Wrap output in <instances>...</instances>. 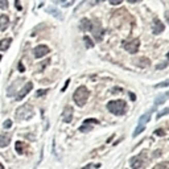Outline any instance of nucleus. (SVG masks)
<instances>
[{
	"label": "nucleus",
	"mask_w": 169,
	"mask_h": 169,
	"mask_svg": "<svg viewBox=\"0 0 169 169\" xmlns=\"http://www.w3.org/2000/svg\"><path fill=\"white\" fill-rule=\"evenodd\" d=\"M33 88V83L32 82H28L27 85H24V87H22L20 91L17 93V95H16V100H22L25 98V95L27 94H29L30 93V90Z\"/></svg>",
	"instance_id": "423d86ee"
},
{
	"label": "nucleus",
	"mask_w": 169,
	"mask_h": 169,
	"mask_svg": "<svg viewBox=\"0 0 169 169\" xmlns=\"http://www.w3.org/2000/svg\"><path fill=\"white\" fill-rule=\"evenodd\" d=\"M155 111V107L149 111V112H147V114H144L140 119H139V124H143V126H145V123H148L149 120H151V115H152V112Z\"/></svg>",
	"instance_id": "dca6fc26"
},
{
	"label": "nucleus",
	"mask_w": 169,
	"mask_h": 169,
	"mask_svg": "<svg viewBox=\"0 0 169 169\" xmlns=\"http://www.w3.org/2000/svg\"><path fill=\"white\" fill-rule=\"evenodd\" d=\"M9 25V17L7 15L0 16V30H5Z\"/></svg>",
	"instance_id": "4468645a"
},
{
	"label": "nucleus",
	"mask_w": 169,
	"mask_h": 169,
	"mask_svg": "<svg viewBox=\"0 0 169 169\" xmlns=\"http://www.w3.org/2000/svg\"><path fill=\"white\" fill-rule=\"evenodd\" d=\"M35 114V110L30 104H22L20 106L17 110H16V116L20 119V120H27V119H30Z\"/></svg>",
	"instance_id": "7ed1b4c3"
},
{
	"label": "nucleus",
	"mask_w": 169,
	"mask_h": 169,
	"mask_svg": "<svg viewBox=\"0 0 169 169\" xmlns=\"http://www.w3.org/2000/svg\"><path fill=\"white\" fill-rule=\"evenodd\" d=\"M62 119H63L65 123H70L73 120V107L71 106L65 107V110L62 112Z\"/></svg>",
	"instance_id": "6e6552de"
},
{
	"label": "nucleus",
	"mask_w": 169,
	"mask_h": 169,
	"mask_svg": "<svg viewBox=\"0 0 169 169\" xmlns=\"http://www.w3.org/2000/svg\"><path fill=\"white\" fill-rule=\"evenodd\" d=\"M153 169H169V163H168V161L160 163V164H157Z\"/></svg>",
	"instance_id": "412c9836"
},
{
	"label": "nucleus",
	"mask_w": 169,
	"mask_h": 169,
	"mask_svg": "<svg viewBox=\"0 0 169 169\" xmlns=\"http://www.w3.org/2000/svg\"><path fill=\"white\" fill-rule=\"evenodd\" d=\"M145 130V126H143V124H139L138 127H136V130H135V132H133V135H132V136L133 138H136V136H139V135L143 132Z\"/></svg>",
	"instance_id": "aec40b11"
},
{
	"label": "nucleus",
	"mask_w": 169,
	"mask_h": 169,
	"mask_svg": "<svg viewBox=\"0 0 169 169\" xmlns=\"http://www.w3.org/2000/svg\"><path fill=\"white\" fill-rule=\"evenodd\" d=\"M168 114H169V108H165V110L160 111L159 114H157V116H156V118H157V119H161L164 115H168Z\"/></svg>",
	"instance_id": "a878e982"
},
{
	"label": "nucleus",
	"mask_w": 169,
	"mask_h": 169,
	"mask_svg": "<svg viewBox=\"0 0 169 169\" xmlns=\"http://www.w3.org/2000/svg\"><path fill=\"white\" fill-rule=\"evenodd\" d=\"M88 90L86 88V86H79L73 94V99H74V102L78 104V106H85L86 102H87V99H88Z\"/></svg>",
	"instance_id": "f03ea898"
},
{
	"label": "nucleus",
	"mask_w": 169,
	"mask_h": 169,
	"mask_svg": "<svg viewBox=\"0 0 169 169\" xmlns=\"http://www.w3.org/2000/svg\"><path fill=\"white\" fill-rule=\"evenodd\" d=\"M166 66H168V62H160L159 65H156V69L157 70H161V69H165Z\"/></svg>",
	"instance_id": "cd10ccee"
},
{
	"label": "nucleus",
	"mask_w": 169,
	"mask_h": 169,
	"mask_svg": "<svg viewBox=\"0 0 169 169\" xmlns=\"http://www.w3.org/2000/svg\"><path fill=\"white\" fill-rule=\"evenodd\" d=\"M110 4H112V5H118V4H122V0H110Z\"/></svg>",
	"instance_id": "473e14b6"
},
{
	"label": "nucleus",
	"mask_w": 169,
	"mask_h": 169,
	"mask_svg": "<svg viewBox=\"0 0 169 169\" xmlns=\"http://www.w3.org/2000/svg\"><path fill=\"white\" fill-rule=\"evenodd\" d=\"M9 143H11L9 135H0V148H5Z\"/></svg>",
	"instance_id": "a211bd4d"
},
{
	"label": "nucleus",
	"mask_w": 169,
	"mask_h": 169,
	"mask_svg": "<svg viewBox=\"0 0 169 169\" xmlns=\"http://www.w3.org/2000/svg\"><path fill=\"white\" fill-rule=\"evenodd\" d=\"M24 148H25V144H24V143H22V141H16L15 149H16V152H17L19 155H22V153H24Z\"/></svg>",
	"instance_id": "6ab92c4d"
},
{
	"label": "nucleus",
	"mask_w": 169,
	"mask_h": 169,
	"mask_svg": "<svg viewBox=\"0 0 169 169\" xmlns=\"http://www.w3.org/2000/svg\"><path fill=\"white\" fill-rule=\"evenodd\" d=\"M48 53H49V48L46 45H38V46H36L35 50H33V55H35L36 58H42L44 55H46Z\"/></svg>",
	"instance_id": "0eeeda50"
},
{
	"label": "nucleus",
	"mask_w": 169,
	"mask_h": 169,
	"mask_svg": "<svg viewBox=\"0 0 169 169\" xmlns=\"http://www.w3.org/2000/svg\"><path fill=\"white\" fill-rule=\"evenodd\" d=\"M130 98H131V100H136V96H135V94H132V93H130Z\"/></svg>",
	"instance_id": "f704fd0d"
},
{
	"label": "nucleus",
	"mask_w": 169,
	"mask_h": 169,
	"mask_svg": "<svg viewBox=\"0 0 169 169\" xmlns=\"http://www.w3.org/2000/svg\"><path fill=\"white\" fill-rule=\"evenodd\" d=\"M107 110L110 112H112L114 115L122 116L127 112V103L122 99H116V100H111L107 103Z\"/></svg>",
	"instance_id": "f257e3e1"
},
{
	"label": "nucleus",
	"mask_w": 169,
	"mask_h": 169,
	"mask_svg": "<svg viewBox=\"0 0 169 169\" xmlns=\"http://www.w3.org/2000/svg\"><path fill=\"white\" fill-rule=\"evenodd\" d=\"M145 163L144 161V155L141 153L140 156H135V157H132L131 159V166H132V169H143L144 166H145Z\"/></svg>",
	"instance_id": "39448f33"
},
{
	"label": "nucleus",
	"mask_w": 169,
	"mask_h": 169,
	"mask_svg": "<svg viewBox=\"0 0 169 169\" xmlns=\"http://www.w3.org/2000/svg\"><path fill=\"white\" fill-rule=\"evenodd\" d=\"M166 57H168V60H169V53H168V54H166Z\"/></svg>",
	"instance_id": "58836bf2"
},
{
	"label": "nucleus",
	"mask_w": 169,
	"mask_h": 169,
	"mask_svg": "<svg viewBox=\"0 0 169 169\" xmlns=\"http://www.w3.org/2000/svg\"><path fill=\"white\" fill-rule=\"evenodd\" d=\"M91 168H93V165H91V164H90V165H86V166H85L83 169H91Z\"/></svg>",
	"instance_id": "4c0bfd02"
},
{
	"label": "nucleus",
	"mask_w": 169,
	"mask_h": 169,
	"mask_svg": "<svg viewBox=\"0 0 169 169\" xmlns=\"http://www.w3.org/2000/svg\"><path fill=\"white\" fill-rule=\"evenodd\" d=\"M4 128H11V127H12V120H11V119H7L5 122H4Z\"/></svg>",
	"instance_id": "c85d7f7f"
},
{
	"label": "nucleus",
	"mask_w": 169,
	"mask_h": 169,
	"mask_svg": "<svg viewBox=\"0 0 169 169\" xmlns=\"http://www.w3.org/2000/svg\"><path fill=\"white\" fill-rule=\"evenodd\" d=\"M15 5L17 7V9H19V11H21V5H20V3H19V2H15Z\"/></svg>",
	"instance_id": "c9c22d12"
},
{
	"label": "nucleus",
	"mask_w": 169,
	"mask_h": 169,
	"mask_svg": "<svg viewBox=\"0 0 169 169\" xmlns=\"http://www.w3.org/2000/svg\"><path fill=\"white\" fill-rule=\"evenodd\" d=\"M164 133H165V131L163 128H159L155 131V135H157V136H164Z\"/></svg>",
	"instance_id": "c756f323"
},
{
	"label": "nucleus",
	"mask_w": 169,
	"mask_h": 169,
	"mask_svg": "<svg viewBox=\"0 0 169 169\" xmlns=\"http://www.w3.org/2000/svg\"><path fill=\"white\" fill-rule=\"evenodd\" d=\"M168 86H169V79H166V81H164V82H160V83L155 85L156 88H163V87H168Z\"/></svg>",
	"instance_id": "b1692460"
},
{
	"label": "nucleus",
	"mask_w": 169,
	"mask_h": 169,
	"mask_svg": "<svg viewBox=\"0 0 169 169\" xmlns=\"http://www.w3.org/2000/svg\"><path fill=\"white\" fill-rule=\"evenodd\" d=\"M81 29L83 30H91L93 29V22L88 19H82L81 20Z\"/></svg>",
	"instance_id": "2eb2a0df"
},
{
	"label": "nucleus",
	"mask_w": 169,
	"mask_h": 169,
	"mask_svg": "<svg viewBox=\"0 0 169 169\" xmlns=\"http://www.w3.org/2000/svg\"><path fill=\"white\" fill-rule=\"evenodd\" d=\"M165 19H166V21L169 22V11H166V12H165Z\"/></svg>",
	"instance_id": "e433bc0d"
},
{
	"label": "nucleus",
	"mask_w": 169,
	"mask_h": 169,
	"mask_svg": "<svg viewBox=\"0 0 169 169\" xmlns=\"http://www.w3.org/2000/svg\"><path fill=\"white\" fill-rule=\"evenodd\" d=\"M83 40H85V42H86V46H87V48H94V42H93V40L90 38L88 36H85Z\"/></svg>",
	"instance_id": "5701e85b"
},
{
	"label": "nucleus",
	"mask_w": 169,
	"mask_h": 169,
	"mask_svg": "<svg viewBox=\"0 0 169 169\" xmlns=\"http://www.w3.org/2000/svg\"><path fill=\"white\" fill-rule=\"evenodd\" d=\"M69 85H70V78H67V79H66V82H65V85H63V87H62V90H61V91L63 93L65 90L67 88V86H69Z\"/></svg>",
	"instance_id": "7c9ffc66"
},
{
	"label": "nucleus",
	"mask_w": 169,
	"mask_h": 169,
	"mask_svg": "<svg viewBox=\"0 0 169 169\" xmlns=\"http://www.w3.org/2000/svg\"><path fill=\"white\" fill-rule=\"evenodd\" d=\"M91 130H93V126H91V124H90V126H88V124H85V123L79 127V131H81V132H88V131H91Z\"/></svg>",
	"instance_id": "4be33fe9"
},
{
	"label": "nucleus",
	"mask_w": 169,
	"mask_h": 169,
	"mask_svg": "<svg viewBox=\"0 0 169 169\" xmlns=\"http://www.w3.org/2000/svg\"><path fill=\"white\" fill-rule=\"evenodd\" d=\"M49 90L48 88H41V90H37L36 91V96H44L45 94H48Z\"/></svg>",
	"instance_id": "393cba45"
},
{
	"label": "nucleus",
	"mask_w": 169,
	"mask_h": 169,
	"mask_svg": "<svg viewBox=\"0 0 169 169\" xmlns=\"http://www.w3.org/2000/svg\"><path fill=\"white\" fill-rule=\"evenodd\" d=\"M169 99V91L165 93V94H160L155 98V106H160V104H164L166 100Z\"/></svg>",
	"instance_id": "9b49d317"
},
{
	"label": "nucleus",
	"mask_w": 169,
	"mask_h": 169,
	"mask_svg": "<svg viewBox=\"0 0 169 169\" xmlns=\"http://www.w3.org/2000/svg\"><path fill=\"white\" fill-rule=\"evenodd\" d=\"M11 42H12V38H9V37L2 40V41H0V50H2V52L8 50V48L11 46Z\"/></svg>",
	"instance_id": "f3484780"
},
{
	"label": "nucleus",
	"mask_w": 169,
	"mask_h": 169,
	"mask_svg": "<svg viewBox=\"0 0 169 169\" xmlns=\"http://www.w3.org/2000/svg\"><path fill=\"white\" fill-rule=\"evenodd\" d=\"M46 12H48V13H50V15H53L55 19H58V20H63V15L60 12L58 9H55L54 7H48V8H46Z\"/></svg>",
	"instance_id": "ddd939ff"
},
{
	"label": "nucleus",
	"mask_w": 169,
	"mask_h": 169,
	"mask_svg": "<svg viewBox=\"0 0 169 169\" xmlns=\"http://www.w3.org/2000/svg\"><path fill=\"white\" fill-rule=\"evenodd\" d=\"M139 46H140V41H139L138 38L128 40V41H124V42H123V48H124L128 53H131V54L138 53Z\"/></svg>",
	"instance_id": "20e7f679"
},
{
	"label": "nucleus",
	"mask_w": 169,
	"mask_h": 169,
	"mask_svg": "<svg viewBox=\"0 0 169 169\" xmlns=\"http://www.w3.org/2000/svg\"><path fill=\"white\" fill-rule=\"evenodd\" d=\"M2 58H3V57H2V54H0V61H2Z\"/></svg>",
	"instance_id": "ea45409f"
},
{
	"label": "nucleus",
	"mask_w": 169,
	"mask_h": 169,
	"mask_svg": "<svg viewBox=\"0 0 169 169\" xmlns=\"http://www.w3.org/2000/svg\"><path fill=\"white\" fill-rule=\"evenodd\" d=\"M161 32H164V24L160 20H155L153 21V33L155 35H160Z\"/></svg>",
	"instance_id": "f8f14e48"
},
{
	"label": "nucleus",
	"mask_w": 169,
	"mask_h": 169,
	"mask_svg": "<svg viewBox=\"0 0 169 169\" xmlns=\"http://www.w3.org/2000/svg\"><path fill=\"white\" fill-rule=\"evenodd\" d=\"M24 70H25V69H24V65H22L21 62H19V71H21V73H22Z\"/></svg>",
	"instance_id": "72a5a7b5"
},
{
	"label": "nucleus",
	"mask_w": 169,
	"mask_h": 169,
	"mask_svg": "<svg viewBox=\"0 0 169 169\" xmlns=\"http://www.w3.org/2000/svg\"><path fill=\"white\" fill-rule=\"evenodd\" d=\"M8 7V2H5V0H0V8H7Z\"/></svg>",
	"instance_id": "2f4dec72"
},
{
	"label": "nucleus",
	"mask_w": 169,
	"mask_h": 169,
	"mask_svg": "<svg viewBox=\"0 0 169 169\" xmlns=\"http://www.w3.org/2000/svg\"><path fill=\"white\" fill-rule=\"evenodd\" d=\"M83 123H85V124H98L99 122L96 119H86Z\"/></svg>",
	"instance_id": "bb28decb"
},
{
	"label": "nucleus",
	"mask_w": 169,
	"mask_h": 169,
	"mask_svg": "<svg viewBox=\"0 0 169 169\" xmlns=\"http://www.w3.org/2000/svg\"><path fill=\"white\" fill-rule=\"evenodd\" d=\"M133 63L139 66V67H143V69H145V67H148L151 65V61L148 58H145V57H139L136 60H133Z\"/></svg>",
	"instance_id": "9d476101"
},
{
	"label": "nucleus",
	"mask_w": 169,
	"mask_h": 169,
	"mask_svg": "<svg viewBox=\"0 0 169 169\" xmlns=\"http://www.w3.org/2000/svg\"><path fill=\"white\" fill-rule=\"evenodd\" d=\"M91 30H93V35H94V37H95L96 41L102 40V37H103V28L100 27V24H95Z\"/></svg>",
	"instance_id": "1a4fd4ad"
}]
</instances>
